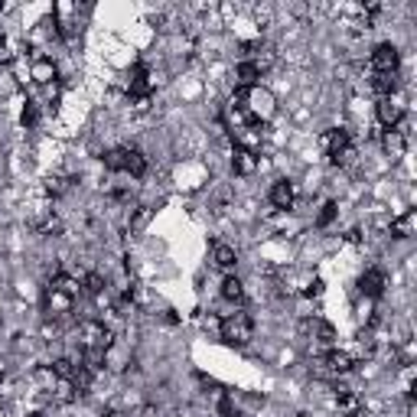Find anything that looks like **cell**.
<instances>
[{
  "label": "cell",
  "mask_w": 417,
  "mask_h": 417,
  "mask_svg": "<svg viewBox=\"0 0 417 417\" xmlns=\"http://www.w3.org/2000/svg\"><path fill=\"white\" fill-rule=\"evenodd\" d=\"M257 166H261L257 150H248V147L235 144V150H231V170H235V176H255Z\"/></svg>",
  "instance_id": "obj_11"
},
{
  "label": "cell",
  "mask_w": 417,
  "mask_h": 417,
  "mask_svg": "<svg viewBox=\"0 0 417 417\" xmlns=\"http://www.w3.org/2000/svg\"><path fill=\"white\" fill-rule=\"evenodd\" d=\"M150 218H153V209L150 205H137V209H131V231H144L150 225Z\"/></svg>",
  "instance_id": "obj_23"
},
{
  "label": "cell",
  "mask_w": 417,
  "mask_h": 417,
  "mask_svg": "<svg viewBox=\"0 0 417 417\" xmlns=\"http://www.w3.org/2000/svg\"><path fill=\"white\" fill-rule=\"evenodd\" d=\"M398 66H401L398 46L378 42L375 49H372V72H378V75H398Z\"/></svg>",
  "instance_id": "obj_5"
},
{
  "label": "cell",
  "mask_w": 417,
  "mask_h": 417,
  "mask_svg": "<svg viewBox=\"0 0 417 417\" xmlns=\"http://www.w3.org/2000/svg\"><path fill=\"white\" fill-rule=\"evenodd\" d=\"M53 375H55V381H72V375H75V368H79V362L75 359H55L53 365Z\"/></svg>",
  "instance_id": "obj_22"
},
{
  "label": "cell",
  "mask_w": 417,
  "mask_h": 417,
  "mask_svg": "<svg viewBox=\"0 0 417 417\" xmlns=\"http://www.w3.org/2000/svg\"><path fill=\"white\" fill-rule=\"evenodd\" d=\"M36 121H40V111H36L33 101H27V105H23V114H20V124H23V127H36Z\"/></svg>",
  "instance_id": "obj_29"
},
{
  "label": "cell",
  "mask_w": 417,
  "mask_h": 417,
  "mask_svg": "<svg viewBox=\"0 0 417 417\" xmlns=\"http://www.w3.org/2000/svg\"><path fill=\"white\" fill-rule=\"evenodd\" d=\"M29 79L42 85V88H49L59 81V66L53 62V55H36L33 59V66H29Z\"/></svg>",
  "instance_id": "obj_10"
},
{
  "label": "cell",
  "mask_w": 417,
  "mask_h": 417,
  "mask_svg": "<svg viewBox=\"0 0 417 417\" xmlns=\"http://www.w3.org/2000/svg\"><path fill=\"white\" fill-rule=\"evenodd\" d=\"M294 199H296V192H294V183L290 179H277V183H270L268 189V202L277 209V212H287V209H294Z\"/></svg>",
  "instance_id": "obj_12"
},
{
  "label": "cell",
  "mask_w": 417,
  "mask_h": 417,
  "mask_svg": "<svg viewBox=\"0 0 417 417\" xmlns=\"http://www.w3.org/2000/svg\"><path fill=\"white\" fill-rule=\"evenodd\" d=\"M101 163H105V170H108V173H124V147L105 150Z\"/></svg>",
  "instance_id": "obj_24"
},
{
  "label": "cell",
  "mask_w": 417,
  "mask_h": 417,
  "mask_svg": "<svg viewBox=\"0 0 417 417\" xmlns=\"http://www.w3.org/2000/svg\"><path fill=\"white\" fill-rule=\"evenodd\" d=\"M0 16H3V0H0Z\"/></svg>",
  "instance_id": "obj_32"
},
{
  "label": "cell",
  "mask_w": 417,
  "mask_h": 417,
  "mask_svg": "<svg viewBox=\"0 0 417 417\" xmlns=\"http://www.w3.org/2000/svg\"><path fill=\"white\" fill-rule=\"evenodd\" d=\"M79 339H81V349L108 352L111 342H114V333H111V326H105V320H85L79 326Z\"/></svg>",
  "instance_id": "obj_4"
},
{
  "label": "cell",
  "mask_w": 417,
  "mask_h": 417,
  "mask_svg": "<svg viewBox=\"0 0 417 417\" xmlns=\"http://www.w3.org/2000/svg\"><path fill=\"white\" fill-rule=\"evenodd\" d=\"M124 173H131L134 179H144V176H147V157L137 147H124Z\"/></svg>",
  "instance_id": "obj_16"
},
{
  "label": "cell",
  "mask_w": 417,
  "mask_h": 417,
  "mask_svg": "<svg viewBox=\"0 0 417 417\" xmlns=\"http://www.w3.org/2000/svg\"><path fill=\"white\" fill-rule=\"evenodd\" d=\"M274 111L277 108H274V94L270 92H264L261 85L248 92V118H255L257 124H264L274 118Z\"/></svg>",
  "instance_id": "obj_6"
},
{
  "label": "cell",
  "mask_w": 417,
  "mask_h": 417,
  "mask_svg": "<svg viewBox=\"0 0 417 417\" xmlns=\"http://www.w3.org/2000/svg\"><path fill=\"white\" fill-rule=\"evenodd\" d=\"M414 225H417V212L407 209L401 218L391 222V238H411V235H414Z\"/></svg>",
  "instance_id": "obj_19"
},
{
  "label": "cell",
  "mask_w": 417,
  "mask_h": 417,
  "mask_svg": "<svg viewBox=\"0 0 417 417\" xmlns=\"http://www.w3.org/2000/svg\"><path fill=\"white\" fill-rule=\"evenodd\" d=\"M385 290H388V274L381 268H365L362 277H359V294L365 300H378Z\"/></svg>",
  "instance_id": "obj_7"
},
{
  "label": "cell",
  "mask_w": 417,
  "mask_h": 417,
  "mask_svg": "<svg viewBox=\"0 0 417 417\" xmlns=\"http://www.w3.org/2000/svg\"><path fill=\"white\" fill-rule=\"evenodd\" d=\"M218 414L222 417H238L242 414V407H238V401H235L231 391H222V398H218Z\"/></svg>",
  "instance_id": "obj_27"
},
{
  "label": "cell",
  "mask_w": 417,
  "mask_h": 417,
  "mask_svg": "<svg viewBox=\"0 0 417 417\" xmlns=\"http://www.w3.org/2000/svg\"><path fill=\"white\" fill-rule=\"evenodd\" d=\"M218 336L225 346H235V349H244L251 339H255V320L244 313V309H235L225 320H218Z\"/></svg>",
  "instance_id": "obj_1"
},
{
  "label": "cell",
  "mask_w": 417,
  "mask_h": 417,
  "mask_svg": "<svg viewBox=\"0 0 417 417\" xmlns=\"http://www.w3.org/2000/svg\"><path fill=\"white\" fill-rule=\"evenodd\" d=\"M72 307H75V300L72 296H66L62 290H55V287H46V296H42V309H46V316L49 320H62V316H68L72 313Z\"/></svg>",
  "instance_id": "obj_8"
},
{
  "label": "cell",
  "mask_w": 417,
  "mask_h": 417,
  "mask_svg": "<svg viewBox=\"0 0 417 417\" xmlns=\"http://www.w3.org/2000/svg\"><path fill=\"white\" fill-rule=\"evenodd\" d=\"M212 264H216L218 270L231 274L235 264H238V251H235L231 244H225V242H216V244H212Z\"/></svg>",
  "instance_id": "obj_15"
},
{
  "label": "cell",
  "mask_w": 417,
  "mask_h": 417,
  "mask_svg": "<svg viewBox=\"0 0 417 417\" xmlns=\"http://www.w3.org/2000/svg\"><path fill=\"white\" fill-rule=\"evenodd\" d=\"M375 118L385 131H394V127H401L404 124V108L398 105V98H378Z\"/></svg>",
  "instance_id": "obj_9"
},
{
  "label": "cell",
  "mask_w": 417,
  "mask_h": 417,
  "mask_svg": "<svg viewBox=\"0 0 417 417\" xmlns=\"http://www.w3.org/2000/svg\"><path fill=\"white\" fill-rule=\"evenodd\" d=\"M81 290L88 296H94V300H101L105 296V290H108V281L98 274V270H92V274H85V281H81Z\"/></svg>",
  "instance_id": "obj_20"
},
{
  "label": "cell",
  "mask_w": 417,
  "mask_h": 417,
  "mask_svg": "<svg viewBox=\"0 0 417 417\" xmlns=\"http://www.w3.org/2000/svg\"><path fill=\"white\" fill-rule=\"evenodd\" d=\"M27 417H42V414H27Z\"/></svg>",
  "instance_id": "obj_33"
},
{
  "label": "cell",
  "mask_w": 417,
  "mask_h": 417,
  "mask_svg": "<svg viewBox=\"0 0 417 417\" xmlns=\"http://www.w3.org/2000/svg\"><path fill=\"white\" fill-rule=\"evenodd\" d=\"M323 287H326L323 281H309L307 287H303V296H307V300H320V296H323Z\"/></svg>",
  "instance_id": "obj_30"
},
{
  "label": "cell",
  "mask_w": 417,
  "mask_h": 417,
  "mask_svg": "<svg viewBox=\"0 0 417 417\" xmlns=\"http://www.w3.org/2000/svg\"><path fill=\"white\" fill-rule=\"evenodd\" d=\"M264 79V68L257 66L255 59H242L235 66V88H257Z\"/></svg>",
  "instance_id": "obj_13"
},
{
  "label": "cell",
  "mask_w": 417,
  "mask_h": 417,
  "mask_svg": "<svg viewBox=\"0 0 417 417\" xmlns=\"http://www.w3.org/2000/svg\"><path fill=\"white\" fill-rule=\"evenodd\" d=\"M49 196H53V199H59V196H66L68 189H72V183H68L66 176H53V179H49Z\"/></svg>",
  "instance_id": "obj_28"
},
{
  "label": "cell",
  "mask_w": 417,
  "mask_h": 417,
  "mask_svg": "<svg viewBox=\"0 0 417 417\" xmlns=\"http://www.w3.org/2000/svg\"><path fill=\"white\" fill-rule=\"evenodd\" d=\"M320 147H323V153L329 157L333 166H346V163H352V157H355L352 134L346 127H329V131L320 137Z\"/></svg>",
  "instance_id": "obj_2"
},
{
  "label": "cell",
  "mask_w": 417,
  "mask_h": 417,
  "mask_svg": "<svg viewBox=\"0 0 417 417\" xmlns=\"http://www.w3.org/2000/svg\"><path fill=\"white\" fill-rule=\"evenodd\" d=\"M49 287H55V290H62V294L72 296V300H79V294H81V283L75 281V277H68V274H55Z\"/></svg>",
  "instance_id": "obj_21"
},
{
  "label": "cell",
  "mask_w": 417,
  "mask_h": 417,
  "mask_svg": "<svg viewBox=\"0 0 417 417\" xmlns=\"http://www.w3.org/2000/svg\"><path fill=\"white\" fill-rule=\"evenodd\" d=\"M101 417H121L118 411H101Z\"/></svg>",
  "instance_id": "obj_31"
},
{
  "label": "cell",
  "mask_w": 417,
  "mask_h": 417,
  "mask_svg": "<svg viewBox=\"0 0 417 417\" xmlns=\"http://www.w3.org/2000/svg\"><path fill=\"white\" fill-rule=\"evenodd\" d=\"M336 216H339L336 202H323V205H320V212H316V229H329V225L336 222Z\"/></svg>",
  "instance_id": "obj_25"
},
{
  "label": "cell",
  "mask_w": 417,
  "mask_h": 417,
  "mask_svg": "<svg viewBox=\"0 0 417 417\" xmlns=\"http://www.w3.org/2000/svg\"><path fill=\"white\" fill-rule=\"evenodd\" d=\"M352 365H355V359H352L346 349H326L323 355H316V359H313V372H316L320 378L336 381V378L349 375Z\"/></svg>",
  "instance_id": "obj_3"
},
{
  "label": "cell",
  "mask_w": 417,
  "mask_h": 417,
  "mask_svg": "<svg viewBox=\"0 0 417 417\" xmlns=\"http://www.w3.org/2000/svg\"><path fill=\"white\" fill-rule=\"evenodd\" d=\"M75 398H79V394H75V388H72V381H55V388H53L55 404H72Z\"/></svg>",
  "instance_id": "obj_26"
},
{
  "label": "cell",
  "mask_w": 417,
  "mask_h": 417,
  "mask_svg": "<svg viewBox=\"0 0 417 417\" xmlns=\"http://www.w3.org/2000/svg\"><path fill=\"white\" fill-rule=\"evenodd\" d=\"M381 150L388 153L391 160H401L404 150H407V134H404L401 127H394V131H385V134H381Z\"/></svg>",
  "instance_id": "obj_14"
},
{
  "label": "cell",
  "mask_w": 417,
  "mask_h": 417,
  "mask_svg": "<svg viewBox=\"0 0 417 417\" xmlns=\"http://www.w3.org/2000/svg\"><path fill=\"white\" fill-rule=\"evenodd\" d=\"M398 75H378V72H372V81H368V88L378 94V98H394L398 94Z\"/></svg>",
  "instance_id": "obj_18"
},
{
  "label": "cell",
  "mask_w": 417,
  "mask_h": 417,
  "mask_svg": "<svg viewBox=\"0 0 417 417\" xmlns=\"http://www.w3.org/2000/svg\"><path fill=\"white\" fill-rule=\"evenodd\" d=\"M218 294H222V300H229V303H238V307H242L244 296H248V290H244V283L238 281L235 274H225V277H222V290H218Z\"/></svg>",
  "instance_id": "obj_17"
}]
</instances>
